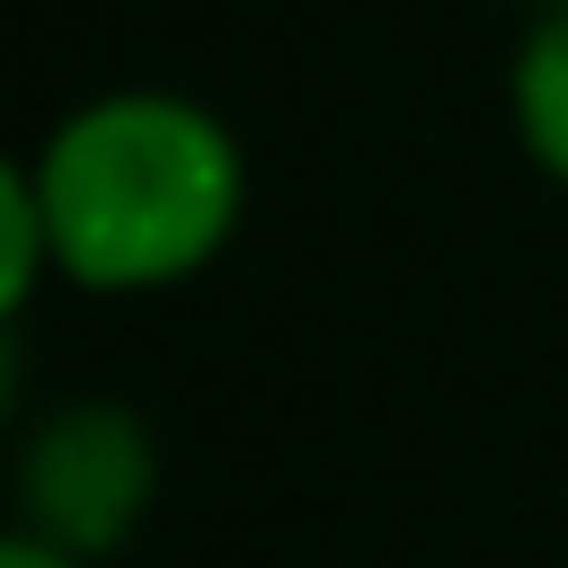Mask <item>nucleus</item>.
Listing matches in <instances>:
<instances>
[{
	"label": "nucleus",
	"instance_id": "f257e3e1",
	"mask_svg": "<svg viewBox=\"0 0 568 568\" xmlns=\"http://www.w3.org/2000/svg\"><path fill=\"white\" fill-rule=\"evenodd\" d=\"M42 226L92 284H151L193 267L234 217V142L168 92H118L42 151Z\"/></svg>",
	"mask_w": 568,
	"mask_h": 568
},
{
	"label": "nucleus",
	"instance_id": "7ed1b4c3",
	"mask_svg": "<svg viewBox=\"0 0 568 568\" xmlns=\"http://www.w3.org/2000/svg\"><path fill=\"white\" fill-rule=\"evenodd\" d=\"M518 125H527V142L568 176V9L544 18L527 34V51H518Z\"/></svg>",
	"mask_w": 568,
	"mask_h": 568
},
{
	"label": "nucleus",
	"instance_id": "20e7f679",
	"mask_svg": "<svg viewBox=\"0 0 568 568\" xmlns=\"http://www.w3.org/2000/svg\"><path fill=\"white\" fill-rule=\"evenodd\" d=\"M0 568H68V560H51L42 544H9V560H0Z\"/></svg>",
	"mask_w": 568,
	"mask_h": 568
},
{
	"label": "nucleus",
	"instance_id": "f03ea898",
	"mask_svg": "<svg viewBox=\"0 0 568 568\" xmlns=\"http://www.w3.org/2000/svg\"><path fill=\"white\" fill-rule=\"evenodd\" d=\"M142 501V435L109 409L68 418L34 460V510L75 544H109Z\"/></svg>",
	"mask_w": 568,
	"mask_h": 568
}]
</instances>
